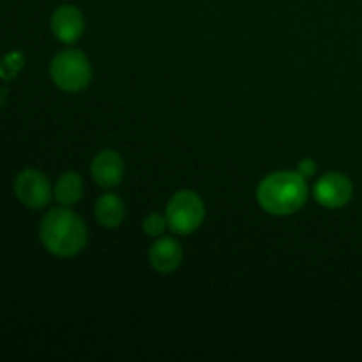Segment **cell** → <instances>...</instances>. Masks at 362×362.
Returning <instances> with one entry per match:
<instances>
[{"label": "cell", "instance_id": "2", "mask_svg": "<svg viewBox=\"0 0 362 362\" xmlns=\"http://www.w3.org/2000/svg\"><path fill=\"white\" fill-rule=\"evenodd\" d=\"M308 184L299 172H274L265 177L257 191L260 207L274 216L300 211L308 200Z\"/></svg>", "mask_w": 362, "mask_h": 362}, {"label": "cell", "instance_id": "10", "mask_svg": "<svg viewBox=\"0 0 362 362\" xmlns=\"http://www.w3.org/2000/svg\"><path fill=\"white\" fill-rule=\"evenodd\" d=\"M94 212L98 221L105 228H117V226L122 225L124 218H126V205H124L120 197L113 193H106L99 197V200L95 202Z\"/></svg>", "mask_w": 362, "mask_h": 362}, {"label": "cell", "instance_id": "9", "mask_svg": "<svg viewBox=\"0 0 362 362\" xmlns=\"http://www.w3.org/2000/svg\"><path fill=\"white\" fill-rule=\"evenodd\" d=\"M182 247L172 237H161L148 250V262H151L152 269L163 272V274L177 271L182 264Z\"/></svg>", "mask_w": 362, "mask_h": 362}, {"label": "cell", "instance_id": "14", "mask_svg": "<svg viewBox=\"0 0 362 362\" xmlns=\"http://www.w3.org/2000/svg\"><path fill=\"white\" fill-rule=\"evenodd\" d=\"M297 172H299V175H303L304 179L308 180L315 175V172H317V165H315L313 159H303V161L299 163V166H297Z\"/></svg>", "mask_w": 362, "mask_h": 362}, {"label": "cell", "instance_id": "3", "mask_svg": "<svg viewBox=\"0 0 362 362\" xmlns=\"http://www.w3.org/2000/svg\"><path fill=\"white\" fill-rule=\"evenodd\" d=\"M49 74L60 90L71 94L87 88L92 80L90 62L80 49H64L55 55L49 66Z\"/></svg>", "mask_w": 362, "mask_h": 362}, {"label": "cell", "instance_id": "8", "mask_svg": "<svg viewBox=\"0 0 362 362\" xmlns=\"http://www.w3.org/2000/svg\"><path fill=\"white\" fill-rule=\"evenodd\" d=\"M90 173L95 184L106 187V189H112V187L119 186L124 179L122 158L115 151H110V148L101 151L92 159Z\"/></svg>", "mask_w": 362, "mask_h": 362}, {"label": "cell", "instance_id": "5", "mask_svg": "<svg viewBox=\"0 0 362 362\" xmlns=\"http://www.w3.org/2000/svg\"><path fill=\"white\" fill-rule=\"evenodd\" d=\"M14 193L25 207L35 211L45 209L53 197L48 177L39 170H23L14 180Z\"/></svg>", "mask_w": 362, "mask_h": 362}, {"label": "cell", "instance_id": "12", "mask_svg": "<svg viewBox=\"0 0 362 362\" xmlns=\"http://www.w3.org/2000/svg\"><path fill=\"white\" fill-rule=\"evenodd\" d=\"M166 228H168L166 216L163 218V216H159V214H148L147 218L144 219V232L147 233L148 237H154V239H158V237H161L163 233L166 232Z\"/></svg>", "mask_w": 362, "mask_h": 362}, {"label": "cell", "instance_id": "13", "mask_svg": "<svg viewBox=\"0 0 362 362\" xmlns=\"http://www.w3.org/2000/svg\"><path fill=\"white\" fill-rule=\"evenodd\" d=\"M21 66H23V55L16 52L9 53V55L0 62V76L9 80V78H13L14 74L21 69Z\"/></svg>", "mask_w": 362, "mask_h": 362}, {"label": "cell", "instance_id": "4", "mask_svg": "<svg viewBox=\"0 0 362 362\" xmlns=\"http://www.w3.org/2000/svg\"><path fill=\"white\" fill-rule=\"evenodd\" d=\"M205 218V205L194 191H177L166 207L168 228L179 235H189L197 232Z\"/></svg>", "mask_w": 362, "mask_h": 362}, {"label": "cell", "instance_id": "7", "mask_svg": "<svg viewBox=\"0 0 362 362\" xmlns=\"http://www.w3.org/2000/svg\"><path fill=\"white\" fill-rule=\"evenodd\" d=\"M52 30L59 41L71 45L78 41L85 30V18L76 6H60L52 14Z\"/></svg>", "mask_w": 362, "mask_h": 362}, {"label": "cell", "instance_id": "6", "mask_svg": "<svg viewBox=\"0 0 362 362\" xmlns=\"http://www.w3.org/2000/svg\"><path fill=\"white\" fill-rule=\"evenodd\" d=\"M313 194L320 205L327 209L345 207L354 194V186L346 175L339 172H329L317 180Z\"/></svg>", "mask_w": 362, "mask_h": 362}, {"label": "cell", "instance_id": "11", "mask_svg": "<svg viewBox=\"0 0 362 362\" xmlns=\"http://www.w3.org/2000/svg\"><path fill=\"white\" fill-rule=\"evenodd\" d=\"M55 200L64 207H71V205L78 204L83 194V180L78 173L67 172L60 175V179L55 184Z\"/></svg>", "mask_w": 362, "mask_h": 362}, {"label": "cell", "instance_id": "1", "mask_svg": "<svg viewBox=\"0 0 362 362\" xmlns=\"http://www.w3.org/2000/svg\"><path fill=\"white\" fill-rule=\"evenodd\" d=\"M39 235L42 246L55 257H74L87 246V226L76 212L64 205L42 218Z\"/></svg>", "mask_w": 362, "mask_h": 362}]
</instances>
